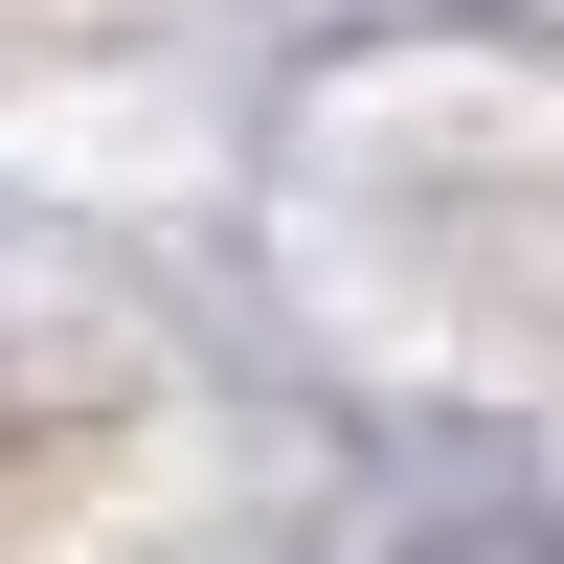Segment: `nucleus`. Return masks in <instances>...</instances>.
<instances>
[{
	"mask_svg": "<svg viewBox=\"0 0 564 564\" xmlns=\"http://www.w3.org/2000/svg\"><path fill=\"white\" fill-rule=\"evenodd\" d=\"M384 564H564L542 520H430V542H384Z\"/></svg>",
	"mask_w": 564,
	"mask_h": 564,
	"instance_id": "1",
	"label": "nucleus"
}]
</instances>
